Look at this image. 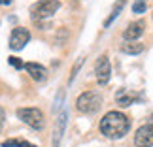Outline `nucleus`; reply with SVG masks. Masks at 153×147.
Returning <instances> with one entry per match:
<instances>
[{"label": "nucleus", "instance_id": "nucleus-3", "mask_svg": "<svg viewBox=\"0 0 153 147\" xmlns=\"http://www.w3.org/2000/svg\"><path fill=\"white\" fill-rule=\"evenodd\" d=\"M100 106H102V96L95 91H87L83 95H79L78 100H76V108H78L81 113H87V115L98 111Z\"/></svg>", "mask_w": 153, "mask_h": 147}, {"label": "nucleus", "instance_id": "nucleus-4", "mask_svg": "<svg viewBox=\"0 0 153 147\" xmlns=\"http://www.w3.org/2000/svg\"><path fill=\"white\" fill-rule=\"evenodd\" d=\"M17 117H19L25 125L34 128V130H42L45 126L44 113H42V109H38V108H19L17 109Z\"/></svg>", "mask_w": 153, "mask_h": 147}, {"label": "nucleus", "instance_id": "nucleus-5", "mask_svg": "<svg viewBox=\"0 0 153 147\" xmlns=\"http://www.w3.org/2000/svg\"><path fill=\"white\" fill-rule=\"evenodd\" d=\"M28 42H30V32L27 28L15 27L11 30V36H10V49L11 51H21Z\"/></svg>", "mask_w": 153, "mask_h": 147}, {"label": "nucleus", "instance_id": "nucleus-1", "mask_svg": "<svg viewBox=\"0 0 153 147\" xmlns=\"http://www.w3.org/2000/svg\"><path fill=\"white\" fill-rule=\"evenodd\" d=\"M131 121L121 111H108L100 121V132L110 140H119L128 132Z\"/></svg>", "mask_w": 153, "mask_h": 147}, {"label": "nucleus", "instance_id": "nucleus-10", "mask_svg": "<svg viewBox=\"0 0 153 147\" xmlns=\"http://www.w3.org/2000/svg\"><path fill=\"white\" fill-rule=\"evenodd\" d=\"M142 96L136 95V92H131V91H127V89H123L117 92V102H119L121 106H131L132 102H136V100H140Z\"/></svg>", "mask_w": 153, "mask_h": 147}, {"label": "nucleus", "instance_id": "nucleus-11", "mask_svg": "<svg viewBox=\"0 0 153 147\" xmlns=\"http://www.w3.org/2000/svg\"><path fill=\"white\" fill-rule=\"evenodd\" d=\"M121 51L127 55H140L144 51V44H136V42H125L121 45Z\"/></svg>", "mask_w": 153, "mask_h": 147}, {"label": "nucleus", "instance_id": "nucleus-17", "mask_svg": "<svg viewBox=\"0 0 153 147\" xmlns=\"http://www.w3.org/2000/svg\"><path fill=\"white\" fill-rule=\"evenodd\" d=\"M0 4H2V6H10L11 0H0Z\"/></svg>", "mask_w": 153, "mask_h": 147}, {"label": "nucleus", "instance_id": "nucleus-13", "mask_svg": "<svg viewBox=\"0 0 153 147\" xmlns=\"http://www.w3.org/2000/svg\"><path fill=\"white\" fill-rule=\"evenodd\" d=\"M0 147H36V145L30 143V142H27V140H17V138H13V140H6Z\"/></svg>", "mask_w": 153, "mask_h": 147}, {"label": "nucleus", "instance_id": "nucleus-2", "mask_svg": "<svg viewBox=\"0 0 153 147\" xmlns=\"http://www.w3.org/2000/svg\"><path fill=\"white\" fill-rule=\"evenodd\" d=\"M61 8L59 0H40V2L30 6V17L34 21H42V19H49L57 13V10Z\"/></svg>", "mask_w": 153, "mask_h": 147}, {"label": "nucleus", "instance_id": "nucleus-7", "mask_svg": "<svg viewBox=\"0 0 153 147\" xmlns=\"http://www.w3.org/2000/svg\"><path fill=\"white\" fill-rule=\"evenodd\" d=\"M95 74H97V81L98 85H106L110 81V75H111V66H110V58L102 55L98 57V61L95 64Z\"/></svg>", "mask_w": 153, "mask_h": 147}, {"label": "nucleus", "instance_id": "nucleus-14", "mask_svg": "<svg viewBox=\"0 0 153 147\" xmlns=\"http://www.w3.org/2000/svg\"><path fill=\"white\" fill-rule=\"evenodd\" d=\"M146 10H148L146 0H134V4H132V13H144Z\"/></svg>", "mask_w": 153, "mask_h": 147}, {"label": "nucleus", "instance_id": "nucleus-9", "mask_svg": "<svg viewBox=\"0 0 153 147\" xmlns=\"http://www.w3.org/2000/svg\"><path fill=\"white\" fill-rule=\"evenodd\" d=\"M23 68L27 70V74L30 75L34 81H44L45 78H48V70H45V66H42V64H38V62H25Z\"/></svg>", "mask_w": 153, "mask_h": 147}, {"label": "nucleus", "instance_id": "nucleus-15", "mask_svg": "<svg viewBox=\"0 0 153 147\" xmlns=\"http://www.w3.org/2000/svg\"><path fill=\"white\" fill-rule=\"evenodd\" d=\"M8 61H10V64H11V66H15V68H23V66H25V64H23V62H21L17 57H10Z\"/></svg>", "mask_w": 153, "mask_h": 147}, {"label": "nucleus", "instance_id": "nucleus-16", "mask_svg": "<svg viewBox=\"0 0 153 147\" xmlns=\"http://www.w3.org/2000/svg\"><path fill=\"white\" fill-rule=\"evenodd\" d=\"M4 119H6V111L0 108V130H2V126H4Z\"/></svg>", "mask_w": 153, "mask_h": 147}, {"label": "nucleus", "instance_id": "nucleus-12", "mask_svg": "<svg viewBox=\"0 0 153 147\" xmlns=\"http://www.w3.org/2000/svg\"><path fill=\"white\" fill-rule=\"evenodd\" d=\"M123 8H125V2H123V0H119V2H117V4L114 6V10H111V13H110V17H108V19L104 21V27H106V28H108V27L111 25V23H114V21L117 19V15H119V11H121Z\"/></svg>", "mask_w": 153, "mask_h": 147}, {"label": "nucleus", "instance_id": "nucleus-8", "mask_svg": "<svg viewBox=\"0 0 153 147\" xmlns=\"http://www.w3.org/2000/svg\"><path fill=\"white\" fill-rule=\"evenodd\" d=\"M144 28H146V23H144L142 19L131 23V25L125 28V32H123V38H125V42H134V40H138V38L144 34Z\"/></svg>", "mask_w": 153, "mask_h": 147}, {"label": "nucleus", "instance_id": "nucleus-6", "mask_svg": "<svg viewBox=\"0 0 153 147\" xmlns=\"http://www.w3.org/2000/svg\"><path fill=\"white\" fill-rule=\"evenodd\" d=\"M134 145L136 147H153V123L140 126L134 134Z\"/></svg>", "mask_w": 153, "mask_h": 147}]
</instances>
